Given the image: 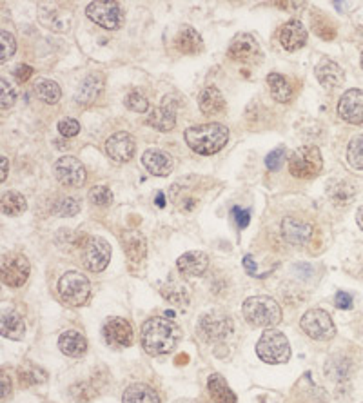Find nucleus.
<instances>
[{"label": "nucleus", "instance_id": "34", "mask_svg": "<svg viewBox=\"0 0 363 403\" xmlns=\"http://www.w3.org/2000/svg\"><path fill=\"white\" fill-rule=\"evenodd\" d=\"M25 209H28V204L21 193L8 191L2 195V213L6 217H19Z\"/></svg>", "mask_w": 363, "mask_h": 403}, {"label": "nucleus", "instance_id": "23", "mask_svg": "<svg viewBox=\"0 0 363 403\" xmlns=\"http://www.w3.org/2000/svg\"><path fill=\"white\" fill-rule=\"evenodd\" d=\"M142 164L155 177H167L173 171L171 155L160 149H147L142 157Z\"/></svg>", "mask_w": 363, "mask_h": 403}, {"label": "nucleus", "instance_id": "3", "mask_svg": "<svg viewBox=\"0 0 363 403\" xmlns=\"http://www.w3.org/2000/svg\"><path fill=\"white\" fill-rule=\"evenodd\" d=\"M243 318L252 327H274L282 322V309L269 296H251L243 302Z\"/></svg>", "mask_w": 363, "mask_h": 403}, {"label": "nucleus", "instance_id": "22", "mask_svg": "<svg viewBox=\"0 0 363 403\" xmlns=\"http://www.w3.org/2000/svg\"><path fill=\"white\" fill-rule=\"evenodd\" d=\"M177 268L186 276H202L209 268V258L202 251H187L177 260Z\"/></svg>", "mask_w": 363, "mask_h": 403}, {"label": "nucleus", "instance_id": "42", "mask_svg": "<svg viewBox=\"0 0 363 403\" xmlns=\"http://www.w3.org/2000/svg\"><path fill=\"white\" fill-rule=\"evenodd\" d=\"M89 200L95 206H109L113 202V193L107 186H96L89 191Z\"/></svg>", "mask_w": 363, "mask_h": 403}, {"label": "nucleus", "instance_id": "40", "mask_svg": "<svg viewBox=\"0 0 363 403\" xmlns=\"http://www.w3.org/2000/svg\"><path fill=\"white\" fill-rule=\"evenodd\" d=\"M349 164L356 169H363V135L354 136L347 147Z\"/></svg>", "mask_w": 363, "mask_h": 403}, {"label": "nucleus", "instance_id": "48", "mask_svg": "<svg viewBox=\"0 0 363 403\" xmlns=\"http://www.w3.org/2000/svg\"><path fill=\"white\" fill-rule=\"evenodd\" d=\"M232 215H234V220H236V226L240 229H245L251 222V213L248 209H240V207H234L232 209Z\"/></svg>", "mask_w": 363, "mask_h": 403}, {"label": "nucleus", "instance_id": "11", "mask_svg": "<svg viewBox=\"0 0 363 403\" xmlns=\"http://www.w3.org/2000/svg\"><path fill=\"white\" fill-rule=\"evenodd\" d=\"M30 278V262L22 254L2 258V283L8 287H22Z\"/></svg>", "mask_w": 363, "mask_h": 403}, {"label": "nucleus", "instance_id": "46", "mask_svg": "<svg viewBox=\"0 0 363 403\" xmlns=\"http://www.w3.org/2000/svg\"><path fill=\"white\" fill-rule=\"evenodd\" d=\"M0 87H2V98H0V106H2V109H10L13 104H15V89H13V86H11L10 82L6 80V78H2L0 80Z\"/></svg>", "mask_w": 363, "mask_h": 403}, {"label": "nucleus", "instance_id": "12", "mask_svg": "<svg viewBox=\"0 0 363 403\" xmlns=\"http://www.w3.org/2000/svg\"><path fill=\"white\" fill-rule=\"evenodd\" d=\"M53 171L62 186L80 187L86 182V169L75 157H60L55 162Z\"/></svg>", "mask_w": 363, "mask_h": 403}, {"label": "nucleus", "instance_id": "25", "mask_svg": "<svg viewBox=\"0 0 363 403\" xmlns=\"http://www.w3.org/2000/svg\"><path fill=\"white\" fill-rule=\"evenodd\" d=\"M316 73L318 82L322 84L323 87H329V89H333V87H338L340 84H343V69L336 64V62L329 61V58H323L320 64L314 69Z\"/></svg>", "mask_w": 363, "mask_h": 403}, {"label": "nucleus", "instance_id": "30", "mask_svg": "<svg viewBox=\"0 0 363 403\" xmlns=\"http://www.w3.org/2000/svg\"><path fill=\"white\" fill-rule=\"evenodd\" d=\"M122 403H160L157 391L146 383H133L122 394Z\"/></svg>", "mask_w": 363, "mask_h": 403}, {"label": "nucleus", "instance_id": "24", "mask_svg": "<svg viewBox=\"0 0 363 403\" xmlns=\"http://www.w3.org/2000/svg\"><path fill=\"white\" fill-rule=\"evenodd\" d=\"M175 45H177V50L180 51L182 55H197L204 50V41L195 28L186 25L175 36Z\"/></svg>", "mask_w": 363, "mask_h": 403}, {"label": "nucleus", "instance_id": "39", "mask_svg": "<svg viewBox=\"0 0 363 403\" xmlns=\"http://www.w3.org/2000/svg\"><path fill=\"white\" fill-rule=\"evenodd\" d=\"M311 22H313L314 33L318 36H322L323 41H333L334 36H336V28L333 25V22L329 21L327 17H323L322 13H313L311 15Z\"/></svg>", "mask_w": 363, "mask_h": 403}, {"label": "nucleus", "instance_id": "2", "mask_svg": "<svg viewBox=\"0 0 363 403\" xmlns=\"http://www.w3.org/2000/svg\"><path fill=\"white\" fill-rule=\"evenodd\" d=\"M187 146L198 155H214L223 149L229 140V129L222 124H200L187 127L184 133Z\"/></svg>", "mask_w": 363, "mask_h": 403}, {"label": "nucleus", "instance_id": "35", "mask_svg": "<svg viewBox=\"0 0 363 403\" xmlns=\"http://www.w3.org/2000/svg\"><path fill=\"white\" fill-rule=\"evenodd\" d=\"M69 396L75 403H89L98 396V385L95 382H78L69 387Z\"/></svg>", "mask_w": 363, "mask_h": 403}, {"label": "nucleus", "instance_id": "4", "mask_svg": "<svg viewBox=\"0 0 363 403\" xmlns=\"http://www.w3.org/2000/svg\"><path fill=\"white\" fill-rule=\"evenodd\" d=\"M258 358L271 365L285 363L291 358V345H289L287 336L276 329H267L263 331L256 343Z\"/></svg>", "mask_w": 363, "mask_h": 403}, {"label": "nucleus", "instance_id": "1", "mask_svg": "<svg viewBox=\"0 0 363 403\" xmlns=\"http://www.w3.org/2000/svg\"><path fill=\"white\" fill-rule=\"evenodd\" d=\"M180 340V327L167 318H149L142 325L140 343L147 354H153V356L169 354L175 351Z\"/></svg>", "mask_w": 363, "mask_h": 403}, {"label": "nucleus", "instance_id": "38", "mask_svg": "<svg viewBox=\"0 0 363 403\" xmlns=\"http://www.w3.org/2000/svg\"><path fill=\"white\" fill-rule=\"evenodd\" d=\"M353 363L347 358H331L325 363V374L334 382H343L351 376Z\"/></svg>", "mask_w": 363, "mask_h": 403}, {"label": "nucleus", "instance_id": "32", "mask_svg": "<svg viewBox=\"0 0 363 403\" xmlns=\"http://www.w3.org/2000/svg\"><path fill=\"white\" fill-rule=\"evenodd\" d=\"M267 86L269 93L276 102L280 104H285L293 98V87L289 84V80L283 75H278V73H269L267 75Z\"/></svg>", "mask_w": 363, "mask_h": 403}, {"label": "nucleus", "instance_id": "44", "mask_svg": "<svg viewBox=\"0 0 363 403\" xmlns=\"http://www.w3.org/2000/svg\"><path fill=\"white\" fill-rule=\"evenodd\" d=\"M0 42H2V53H0V61L6 62L10 56L15 55L16 51V41L15 36L11 35V33H8V31H2L0 33Z\"/></svg>", "mask_w": 363, "mask_h": 403}, {"label": "nucleus", "instance_id": "37", "mask_svg": "<svg viewBox=\"0 0 363 403\" xmlns=\"http://www.w3.org/2000/svg\"><path fill=\"white\" fill-rule=\"evenodd\" d=\"M35 93L44 104H56L62 96V91L60 87H58V84L53 80H47V78H42V80L36 82Z\"/></svg>", "mask_w": 363, "mask_h": 403}, {"label": "nucleus", "instance_id": "36", "mask_svg": "<svg viewBox=\"0 0 363 403\" xmlns=\"http://www.w3.org/2000/svg\"><path fill=\"white\" fill-rule=\"evenodd\" d=\"M45 380H47V373H45L44 369L33 365V363H25L24 367H19V382L24 387L41 385Z\"/></svg>", "mask_w": 363, "mask_h": 403}, {"label": "nucleus", "instance_id": "55", "mask_svg": "<svg viewBox=\"0 0 363 403\" xmlns=\"http://www.w3.org/2000/svg\"><path fill=\"white\" fill-rule=\"evenodd\" d=\"M157 206L158 207L166 206V200H164V193H158V195H157Z\"/></svg>", "mask_w": 363, "mask_h": 403}, {"label": "nucleus", "instance_id": "27", "mask_svg": "<svg viewBox=\"0 0 363 403\" xmlns=\"http://www.w3.org/2000/svg\"><path fill=\"white\" fill-rule=\"evenodd\" d=\"M198 106L204 115H220L226 109V98L218 87L209 86L198 96Z\"/></svg>", "mask_w": 363, "mask_h": 403}, {"label": "nucleus", "instance_id": "14", "mask_svg": "<svg viewBox=\"0 0 363 403\" xmlns=\"http://www.w3.org/2000/svg\"><path fill=\"white\" fill-rule=\"evenodd\" d=\"M102 334H104V340H106L111 347H129L133 343V338H135L131 323L118 316L109 318V320L104 323Z\"/></svg>", "mask_w": 363, "mask_h": 403}, {"label": "nucleus", "instance_id": "21", "mask_svg": "<svg viewBox=\"0 0 363 403\" xmlns=\"http://www.w3.org/2000/svg\"><path fill=\"white\" fill-rule=\"evenodd\" d=\"M305 42H307V30L303 28L302 22L289 21L282 25V30H280V44L283 45V50H302Z\"/></svg>", "mask_w": 363, "mask_h": 403}, {"label": "nucleus", "instance_id": "45", "mask_svg": "<svg viewBox=\"0 0 363 403\" xmlns=\"http://www.w3.org/2000/svg\"><path fill=\"white\" fill-rule=\"evenodd\" d=\"M283 158H285V147H276L265 157V166L269 171H278L283 166Z\"/></svg>", "mask_w": 363, "mask_h": 403}, {"label": "nucleus", "instance_id": "13", "mask_svg": "<svg viewBox=\"0 0 363 403\" xmlns=\"http://www.w3.org/2000/svg\"><path fill=\"white\" fill-rule=\"evenodd\" d=\"M71 19H73L71 11L64 10L56 2H44V4L38 6V21L47 30L64 33V31L69 30Z\"/></svg>", "mask_w": 363, "mask_h": 403}, {"label": "nucleus", "instance_id": "31", "mask_svg": "<svg viewBox=\"0 0 363 403\" xmlns=\"http://www.w3.org/2000/svg\"><path fill=\"white\" fill-rule=\"evenodd\" d=\"M0 333H2L4 338H10V340H15V342L22 340L25 334V325L21 314L2 313V318H0Z\"/></svg>", "mask_w": 363, "mask_h": 403}, {"label": "nucleus", "instance_id": "26", "mask_svg": "<svg viewBox=\"0 0 363 403\" xmlns=\"http://www.w3.org/2000/svg\"><path fill=\"white\" fill-rule=\"evenodd\" d=\"M102 89H104V78L100 75H89L82 80L80 87L76 91L75 100L82 106H89L100 96Z\"/></svg>", "mask_w": 363, "mask_h": 403}, {"label": "nucleus", "instance_id": "33", "mask_svg": "<svg viewBox=\"0 0 363 403\" xmlns=\"http://www.w3.org/2000/svg\"><path fill=\"white\" fill-rule=\"evenodd\" d=\"M354 195H356V189H354L351 182H336V184L329 187V198H331L334 206L338 207L349 206L354 200Z\"/></svg>", "mask_w": 363, "mask_h": 403}, {"label": "nucleus", "instance_id": "49", "mask_svg": "<svg viewBox=\"0 0 363 403\" xmlns=\"http://www.w3.org/2000/svg\"><path fill=\"white\" fill-rule=\"evenodd\" d=\"M334 305L338 309H351L353 307V296L345 291L336 292V296H334Z\"/></svg>", "mask_w": 363, "mask_h": 403}, {"label": "nucleus", "instance_id": "17", "mask_svg": "<svg viewBox=\"0 0 363 403\" xmlns=\"http://www.w3.org/2000/svg\"><path fill=\"white\" fill-rule=\"evenodd\" d=\"M177 109L178 102L173 100L171 96H166L160 106L149 113L147 124L155 127L157 131H171L175 124H177Z\"/></svg>", "mask_w": 363, "mask_h": 403}, {"label": "nucleus", "instance_id": "43", "mask_svg": "<svg viewBox=\"0 0 363 403\" xmlns=\"http://www.w3.org/2000/svg\"><path fill=\"white\" fill-rule=\"evenodd\" d=\"M126 107L135 113H146L149 109V102L138 91H133V93L126 96Z\"/></svg>", "mask_w": 363, "mask_h": 403}, {"label": "nucleus", "instance_id": "50", "mask_svg": "<svg viewBox=\"0 0 363 403\" xmlns=\"http://www.w3.org/2000/svg\"><path fill=\"white\" fill-rule=\"evenodd\" d=\"M31 75H33V67L30 66H19L15 69V78L19 82H28L31 78Z\"/></svg>", "mask_w": 363, "mask_h": 403}, {"label": "nucleus", "instance_id": "52", "mask_svg": "<svg viewBox=\"0 0 363 403\" xmlns=\"http://www.w3.org/2000/svg\"><path fill=\"white\" fill-rule=\"evenodd\" d=\"M243 268L248 269L249 271V274H254V271H256V262H254V260H252V257H245L243 258Z\"/></svg>", "mask_w": 363, "mask_h": 403}, {"label": "nucleus", "instance_id": "15", "mask_svg": "<svg viewBox=\"0 0 363 403\" xmlns=\"http://www.w3.org/2000/svg\"><path fill=\"white\" fill-rule=\"evenodd\" d=\"M313 224L305 222L302 218L285 217L282 220V237L291 246H305L313 240Z\"/></svg>", "mask_w": 363, "mask_h": 403}, {"label": "nucleus", "instance_id": "57", "mask_svg": "<svg viewBox=\"0 0 363 403\" xmlns=\"http://www.w3.org/2000/svg\"><path fill=\"white\" fill-rule=\"evenodd\" d=\"M362 67H363V53H362Z\"/></svg>", "mask_w": 363, "mask_h": 403}, {"label": "nucleus", "instance_id": "41", "mask_svg": "<svg viewBox=\"0 0 363 403\" xmlns=\"http://www.w3.org/2000/svg\"><path fill=\"white\" fill-rule=\"evenodd\" d=\"M78 211H80V202L73 197L60 198L53 206V213H55L56 217H75Z\"/></svg>", "mask_w": 363, "mask_h": 403}, {"label": "nucleus", "instance_id": "16", "mask_svg": "<svg viewBox=\"0 0 363 403\" xmlns=\"http://www.w3.org/2000/svg\"><path fill=\"white\" fill-rule=\"evenodd\" d=\"M136 151V142L133 138V135L126 131H118L115 135H111L106 140V153L107 157L111 160L118 162V164H124V162H129L135 157Z\"/></svg>", "mask_w": 363, "mask_h": 403}, {"label": "nucleus", "instance_id": "8", "mask_svg": "<svg viewBox=\"0 0 363 403\" xmlns=\"http://www.w3.org/2000/svg\"><path fill=\"white\" fill-rule=\"evenodd\" d=\"M300 327L313 340H331L336 334V327L331 314L323 309H311L300 320Z\"/></svg>", "mask_w": 363, "mask_h": 403}, {"label": "nucleus", "instance_id": "47", "mask_svg": "<svg viewBox=\"0 0 363 403\" xmlns=\"http://www.w3.org/2000/svg\"><path fill=\"white\" fill-rule=\"evenodd\" d=\"M58 131H60L62 136L71 138V136H76L80 133V124L75 118H62L58 122Z\"/></svg>", "mask_w": 363, "mask_h": 403}, {"label": "nucleus", "instance_id": "18", "mask_svg": "<svg viewBox=\"0 0 363 403\" xmlns=\"http://www.w3.org/2000/svg\"><path fill=\"white\" fill-rule=\"evenodd\" d=\"M338 115L349 124H363V91L349 89L338 102Z\"/></svg>", "mask_w": 363, "mask_h": 403}, {"label": "nucleus", "instance_id": "19", "mask_svg": "<svg viewBox=\"0 0 363 403\" xmlns=\"http://www.w3.org/2000/svg\"><path fill=\"white\" fill-rule=\"evenodd\" d=\"M122 246H124L127 263H129L131 271H138L147 254V246L144 237L138 231H126L122 235Z\"/></svg>", "mask_w": 363, "mask_h": 403}, {"label": "nucleus", "instance_id": "29", "mask_svg": "<svg viewBox=\"0 0 363 403\" xmlns=\"http://www.w3.org/2000/svg\"><path fill=\"white\" fill-rule=\"evenodd\" d=\"M207 391L214 403H236V394L220 374H211L207 380Z\"/></svg>", "mask_w": 363, "mask_h": 403}, {"label": "nucleus", "instance_id": "53", "mask_svg": "<svg viewBox=\"0 0 363 403\" xmlns=\"http://www.w3.org/2000/svg\"><path fill=\"white\" fill-rule=\"evenodd\" d=\"M356 224H358L360 229L363 231V206L360 207L358 211H356Z\"/></svg>", "mask_w": 363, "mask_h": 403}, {"label": "nucleus", "instance_id": "51", "mask_svg": "<svg viewBox=\"0 0 363 403\" xmlns=\"http://www.w3.org/2000/svg\"><path fill=\"white\" fill-rule=\"evenodd\" d=\"M0 380H2V402H6V400H8V396L11 394V380L6 373H2Z\"/></svg>", "mask_w": 363, "mask_h": 403}, {"label": "nucleus", "instance_id": "20", "mask_svg": "<svg viewBox=\"0 0 363 403\" xmlns=\"http://www.w3.org/2000/svg\"><path fill=\"white\" fill-rule=\"evenodd\" d=\"M229 56L236 62H252L260 56V45L258 41L249 33H240L229 44Z\"/></svg>", "mask_w": 363, "mask_h": 403}, {"label": "nucleus", "instance_id": "10", "mask_svg": "<svg viewBox=\"0 0 363 403\" xmlns=\"http://www.w3.org/2000/svg\"><path fill=\"white\" fill-rule=\"evenodd\" d=\"M198 331L207 342H223L232 333V322L227 314H204L198 322Z\"/></svg>", "mask_w": 363, "mask_h": 403}, {"label": "nucleus", "instance_id": "5", "mask_svg": "<svg viewBox=\"0 0 363 403\" xmlns=\"http://www.w3.org/2000/svg\"><path fill=\"white\" fill-rule=\"evenodd\" d=\"M323 169L322 153L316 146L298 147L296 151L289 157V171L300 180H311L318 177Z\"/></svg>", "mask_w": 363, "mask_h": 403}, {"label": "nucleus", "instance_id": "9", "mask_svg": "<svg viewBox=\"0 0 363 403\" xmlns=\"http://www.w3.org/2000/svg\"><path fill=\"white\" fill-rule=\"evenodd\" d=\"M82 254H84V263L89 271L100 272L107 268V263L111 260V246L104 238L93 237L84 243Z\"/></svg>", "mask_w": 363, "mask_h": 403}, {"label": "nucleus", "instance_id": "7", "mask_svg": "<svg viewBox=\"0 0 363 403\" xmlns=\"http://www.w3.org/2000/svg\"><path fill=\"white\" fill-rule=\"evenodd\" d=\"M86 15L89 21L98 24L104 30H118L124 24V10L118 2L109 0V2H91L86 8Z\"/></svg>", "mask_w": 363, "mask_h": 403}, {"label": "nucleus", "instance_id": "54", "mask_svg": "<svg viewBox=\"0 0 363 403\" xmlns=\"http://www.w3.org/2000/svg\"><path fill=\"white\" fill-rule=\"evenodd\" d=\"M6 177H8V158L2 157V182L6 180Z\"/></svg>", "mask_w": 363, "mask_h": 403}, {"label": "nucleus", "instance_id": "56", "mask_svg": "<svg viewBox=\"0 0 363 403\" xmlns=\"http://www.w3.org/2000/svg\"><path fill=\"white\" fill-rule=\"evenodd\" d=\"M177 363L178 365H180V363H187V354H182V356H178Z\"/></svg>", "mask_w": 363, "mask_h": 403}, {"label": "nucleus", "instance_id": "6", "mask_svg": "<svg viewBox=\"0 0 363 403\" xmlns=\"http://www.w3.org/2000/svg\"><path fill=\"white\" fill-rule=\"evenodd\" d=\"M58 294L71 307H80L89 300L91 283L82 272L67 271L58 280Z\"/></svg>", "mask_w": 363, "mask_h": 403}, {"label": "nucleus", "instance_id": "28", "mask_svg": "<svg viewBox=\"0 0 363 403\" xmlns=\"http://www.w3.org/2000/svg\"><path fill=\"white\" fill-rule=\"evenodd\" d=\"M58 347L66 356L78 358L82 354H86L87 340L84 338V334L76 333V331H66L58 338Z\"/></svg>", "mask_w": 363, "mask_h": 403}]
</instances>
